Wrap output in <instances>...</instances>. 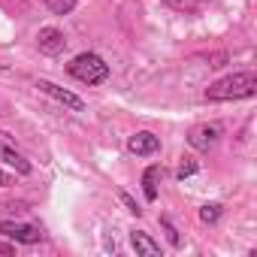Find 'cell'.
I'll list each match as a JSON object with an SVG mask.
<instances>
[{"label": "cell", "mask_w": 257, "mask_h": 257, "mask_svg": "<svg viewBox=\"0 0 257 257\" xmlns=\"http://www.w3.org/2000/svg\"><path fill=\"white\" fill-rule=\"evenodd\" d=\"M254 94H257V76L251 70H242V73H230V76L212 82L203 97L209 103H227V100H248Z\"/></svg>", "instance_id": "cell-1"}, {"label": "cell", "mask_w": 257, "mask_h": 257, "mask_svg": "<svg viewBox=\"0 0 257 257\" xmlns=\"http://www.w3.org/2000/svg\"><path fill=\"white\" fill-rule=\"evenodd\" d=\"M67 73L82 85H103L109 79V64L94 52H82L67 64Z\"/></svg>", "instance_id": "cell-2"}, {"label": "cell", "mask_w": 257, "mask_h": 257, "mask_svg": "<svg viewBox=\"0 0 257 257\" xmlns=\"http://www.w3.org/2000/svg\"><path fill=\"white\" fill-rule=\"evenodd\" d=\"M221 137H224V127L221 124H197V127H191L188 131V146L194 149V152H212L218 143H221Z\"/></svg>", "instance_id": "cell-3"}, {"label": "cell", "mask_w": 257, "mask_h": 257, "mask_svg": "<svg viewBox=\"0 0 257 257\" xmlns=\"http://www.w3.org/2000/svg\"><path fill=\"white\" fill-rule=\"evenodd\" d=\"M0 236L13 239L16 245H37L43 242V230L28 221H0Z\"/></svg>", "instance_id": "cell-4"}, {"label": "cell", "mask_w": 257, "mask_h": 257, "mask_svg": "<svg viewBox=\"0 0 257 257\" xmlns=\"http://www.w3.org/2000/svg\"><path fill=\"white\" fill-rule=\"evenodd\" d=\"M127 152L137 158H152L161 152V137H155L152 131H137L131 140H127Z\"/></svg>", "instance_id": "cell-5"}, {"label": "cell", "mask_w": 257, "mask_h": 257, "mask_svg": "<svg viewBox=\"0 0 257 257\" xmlns=\"http://www.w3.org/2000/svg\"><path fill=\"white\" fill-rule=\"evenodd\" d=\"M37 49H40L43 55H49V58L61 55V52L67 49L64 31H58V28H40V34H37Z\"/></svg>", "instance_id": "cell-6"}, {"label": "cell", "mask_w": 257, "mask_h": 257, "mask_svg": "<svg viewBox=\"0 0 257 257\" xmlns=\"http://www.w3.org/2000/svg\"><path fill=\"white\" fill-rule=\"evenodd\" d=\"M37 88H40L43 94H49L52 100L64 103V106H67V109H73V112H82V109H85L82 97H76L73 91H67V88H61V85H55V82H49V79H40V82H37Z\"/></svg>", "instance_id": "cell-7"}, {"label": "cell", "mask_w": 257, "mask_h": 257, "mask_svg": "<svg viewBox=\"0 0 257 257\" xmlns=\"http://www.w3.org/2000/svg\"><path fill=\"white\" fill-rule=\"evenodd\" d=\"M0 161H4L7 167H13L19 176H31V173H34V164H31L22 152H16V149H13L4 137H0Z\"/></svg>", "instance_id": "cell-8"}, {"label": "cell", "mask_w": 257, "mask_h": 257, "mask_svg": "<svg viewBox=\"0 0 257 257\" xmlns=\"http://www.w3.org/2000/svg\"><path fill=\"white\" fill-rule=\"evenodd\" d=\"M131 245L137 254H149V257L161 254V242H155L146 230H131Z\"/></svg>", "instance_id": "cell-9"}, {"label": "cell", "mask_w": 257, "mask_h": 257, "mask_svg": "<svg viewBox=\"0 0 257 257\" xmlns=\"http://www.w3.org/2000/svg\"><path fill=\"white\" fill-rule=\"evenodd\" d=\"M158 185H161V167H158V164H152V167L143 173V194H146V200H149V203H155V200H158Z\"/></svg>", "instance_id": "cell-10"}, {"label": "cell", "mask_w": 257, "mask_h": 257, "mask_svg": "<svg viewBox=\"0 0 257 257\" xmlns=\"http://www.w3.org/2000/svg\"><path fill=\"white\" fill-rule=\"evenodd\" d=\"M221 212H224L221 203H206V206L200 209V221H203V224H218V221H221Z\"/></svg>", "instance_id": "cell-11"}, {"label": "cell", "mask_w": 257, "mask_h": 257, "mask_svg": "<svg viewBox=\"0 0 257 257\" xmlns=\"http://www.w3.org/2000/svg\"><path fill=\"white\" fill-rule=\"evenodd\" d=\"M164 4H167L170 10H176V13H197L206 0H164Z\"/></svg>", "instance_id": "cell-12"}, {"label": "cell", "mask_w": 257, "mask_h": 257, "mask_svg": "<svg viewBox=\"0 0 257 257\" xmlns=\"http://www.w3.org/2000/svg\"><path fill=\"white\" fill-rule=\"evenodd\" d=\"M76 4H79V0H46V7H49L55 16H70V13L76 10Z\"/></svg>", "instance_id": "cell-13"}, {"label": "cell", "mask_w": 257, "mask_h": 257, "mask_svg": "<svg viewBox=\"0 0 257 257\" xmlns=\"http://www.w3.org/2000/svg\"><path fill=\"white\" fill-rule=\"evenodd\" d=\"M161 227H164V233H167V242H170L173 248H182V233L173 227V221H170V218H161Z\"/></svg>", "instance_id": "cell-14"}, {"label": "cell", "mask_w": 257, "mask_h": 257, "mask_svg": "<svg viewBox=\"0 0 257 257\" xmlns=\"http://www.w3.org/2000/svg\"><path fill=\"white\" fill-rule=\"evenodd\" d=\"M118 200L124 203V209H127V212H131V215H137V218L143 215V206H140V203H137V200H134L131 194H127V191H118Z\"/></svg>", "instance_id": "cell-15"}, {"label": "cell", "mask_w": 257, "mask_h": 257, "mask_svg": "<svg viewBox=\"0 0 257 257\" xmlns=\"http://www.w3.org/2000/svg\"><path fill=\"white\" fill-rule=\"evenodd\" d=\"M197 170H200V164H197V161H191V158H188V164H182V167H179V173H176V176H179V179H188V176H194V173H197Z\"/></svg>", "instance_id": "cell-16"}, {"label": "cell", "mask_w": 257, "mask_h": 257, "mask_svg": "<svg viewBox=\"0 0 257 257\" xmlns=\"http://www.w3.org/2000/svg\"><path fill=\"white\" fill-rule=\"evenodd\" d=\"M16 254V242L10 239V242H0V257H13Z\"/></svg>", "instance_id": "cell-17"}, {"label": "cell", "mask_w": 257, "mask_h": 257, "mask_svg": "<svg viewBox=\"0 0 257 257\" xmlns=\"http://www.w3.org/2000/svg\"><path fill=\"white\" fill-rule=\"evenodd\" d=\"M224 61H227V55H224V52H218V55H209V67H224Z\"/></svg>", "instance_id": "cell-18"}, {"label": "cell", "mask_w": 257, "mask_h": 257, "mask_svg": "<svg viewBox=\"0 0 257 257\" xmlns=\"http://www.w3.org/2000/svg\"><path fill=\"white\" fill-rule=\"evenodd\" d=\"M10 185H16V179H13L10 173H4V170H0V188H10Z\"/></svg>", "instance_id": "cell-19"}]
</instances>
